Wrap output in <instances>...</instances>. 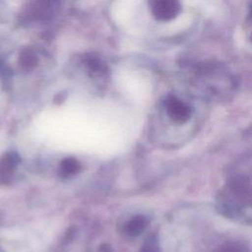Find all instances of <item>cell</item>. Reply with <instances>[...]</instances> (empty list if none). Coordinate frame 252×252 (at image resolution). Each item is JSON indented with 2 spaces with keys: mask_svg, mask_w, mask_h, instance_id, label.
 <instances>
[{
  "mask_svg": "<svg viewBox=\"0 0 252 252\" xmlns=\"http://www.w3.org/2000/svg\"><path fill=\"white\" fill-rule=\"evenodd\" d=\"M57 0H32L28 6L26 16L30 20H44L51 16Z\"/></svg>",
  "mask_w": 252,
  "mask_h": 252,
  "instance_id": "6da1fadb",
  "label": "cell"
},
{
  "mask_svg": "<svg viewBox=\"0 0 252 252\" xmlns=\"http://www.w3.org/2000/svg\"><path fill=\"white\" fill-rule=\"evenodd\" d=\"M150 5L153 15L161 21L173 18L179 9L177 0H151Z\"/></svg>",
  "mask_w": 252,
  "mask_h": 252,
  "instance_id": "7a4b0ae2",
  "label": "cell"
},
{
  "mask_svg": "<svg viewBox=\"0 0 252 252\" xmlns=\"http://www.w3.org/2000/svg\"><path fill=\"white\" fill-rule=\"evenodd\" d=\"M229 190L239 199L252 203V182L244 175H236L230 179Z\"/></svg>",
  "mask_w": 252,
  "mask_h": 252,
  "instance_id": "3957f363",
  "label": "cell"
},
{
  "mask_svg": "<svg viewBox=\"0 0 252 252\" xmlns=\"http://www.w3.org/2000/svg\"><path fill=\"white\" fill-rule=\"evenodd\" d=\"M165 108L170 118L176 122L183 123L190 117L189 106L174 96H170L165 100Z\"/></svg>",
  "mask_w": 252,
  "mask_h": 252,
  "instance_id": "277c9868",
  "label": "cell"
},
{
  "mask_svg": "<svg viewBox=\"0 0 252 252\" xmlns=\"http://www.w3.org/2000/svg\"><path fill=\"white\" fill-rule=\"evenodd\" d=\"M149 224V220L144 216H136L129 220L124 225V231L129 236L141 234Z\"/></svg>",
  "mask_w": 252,
  "mask_h": 252,
  "instance_id": "5b68a950",
  "label": "cell"
},
{
  "mask_svg": "<svg viewBox=\"0 0 252 252\" xmlns=\"http://www.w3.org/2000/svg\"><path fill=\"white\" fill-rule=\"evenodd\" d=\"M19 162L20 157L17 153L5 154L0 159V177L5 178L10 175Z\"/></svg>",
  "mask_w": 252,
  "mask_h": 252,
  "instance_id": "8992f818",
  "label": "cell"
},
{
  "mask_svg": "<svg viewBox=\"0 0 252 252\" xmlns=\"http://www.w3.org/2000/svg\"><path fill=\"white\" fill-rule=\"evenodd\" d=\"M81 169L80 162L74 158H67L60 164V172L63 176H72Z\"/></svg>",
  "mask_w": 252,
  "mask_h": 252,
  "instance_id": "52a82bcc",
  "label": "cell"
},
{
  "mask_svg": "<svg viewBox=\"0 0 252 252\" xmlns=\"http://www.w3.org/2000/svg\"><path fill=\"white\" fill-rule=\"evenodd\" d=\"M21 66L27 70H31L37 65V57L31 49H25L21 52L19 57Z\"/></svg>",
  "mask_w": 252,
  "mask_h": 252,
  "instance_id": "ba28073f",
  "label": "cell"
},
{
  "mask_svg": "<svg viewBox=\"0 0 252 252\" xmlns=\"http://www.w3.org/2000/svg\"><path fill=\"white\" fill-rule=\"evenodd\" d=\"M142 252H160L158 242L155 235H151L143 244Z\"/></svg>",
  "mask_w": 252,
  "mask_h": 252,
  "instance_id": "9c48e42d",
  "label": "cell"
},
{
  "mask_svg": "<svg viewBox=\"0 0 252 252\" xmlns=\"http://www.w3.org/2000/svg\"><path fill=\"white\" fill-rule=\"evenodd\" d=\"M218 252H248V250L239 243L229 242L222 245Z\"/></svg>",
  "mask_w": 252,
  "mask_h": 252,
  "instance_id": "30bf717a",
  "label": "cell"
},
{
  "mask_svg": "<svg viewBox=\"0 0 252 252\" xmlns=\"http://www.w3.org/2000/svg\"><path fill=\"white\" fill-rule=\"evenodd\" d=\"M87 65L89 67V69L92 71V72H95V73H98V72H101L103 71L104 67L102 65V63L100 61H98L97 59L95 58H89L87 60Z\"/></svg>",
  "mask_w": 252,
  "mask_h": 252,
  "instance_id": "8fae6325",
  "label": "cell"
},
{
  "mask_svg": "<svg viewBox=\"0 0 252 252\" xmlns=\"http://www.w3.org/2000/svg\"><path fill=\"white\" fill-rule=\"evenodd\" d=\"M110 251V247L108 244H102L99 247V252H109Z\"/></svg>",
  "mask_w": 252,
  "mask_h": 252,
  "instance_id": "7c38bea8",
  "label": "cell"
}]
</instances>
